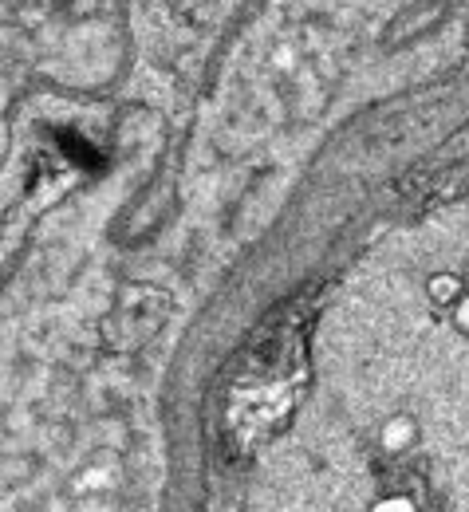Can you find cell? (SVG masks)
Segmentation results:
<instances>
[{
	"mask_svg": "<svg viewBox=\"0 0 469 512\" xmlns=\"http://www.w3.org/2000/svg\"><path fill=\"white\" fill-rule=\"evenodd\" d=\"M426 292H430V300L434 304H446V308H454L458 300H462V280L458 276H450V272H442V276H434L430 284H426Z\"/></svg>",
	"mask_w": 469,
	"mask_h": 512,
	"instance_id": "obj_4",
	"label": "cell"
},
{
	"mask_svg": "<svg viewBox=\"0 0 469 512\" xmlns=\"http://www.w3.org/2000/svg\"><path fill=\"white\" fill-rule=\"evenodd\" d=\"M371 512H418V509H414V501H406V497H391V501H379Z\"/></svg>",
	"mask_w": 469,
	"mask_h": 512,
	"instance_id": "obj_5",
	"label": "cell"
},
{
	"mask_svg": "<svg viewBox=\"0 0 469 512\" xmlns=\"http://www.w3.org/2000/svg\"><path fill=\"white\" fill-rule=\"evenodd\" d=\"M454 323L469 335V292H462V300L454 304Z\"/></svg>",
	"mask_w": 469,
	"mask_h": 512,
	"instance_id": "obj_6",
	"label": "cell"
},
{
	"mask_svg": "<svg viewBox=\"0 0 469 512\" xmlns=\"http://www.w3.org/2000/svg\"><path fill=\"white\" fill-rule=\"evenodd\" d=\"M414 442H418V426H414V418H395V422H387V430H383V446L391 449V453H406Z\"/></svg>",
	"mask_w": 469,
	"mask_h": 512,
	"instance_id": "obj_3",
	"label": "cell"
},
{
	"mask_svg": "<svg viewBox=\"0 0 469 512\" xmlns=\"http://www.w3.org/2000/svg\"><path fill=\"white\" fill-rule=\"evenodd\" d=\"M166 312H170V296H166V292L146 288V284H142V288L131 284V288L115 300L111 316L103 323V335L111 339L115 351H134V347H142V343L162 327Z\"/></svg>",
	"mask_w": 469,
	"mask_h": 512,
	"instance_id": "obj_2",
	"label": "cell"
},
{
	"mask_svg": "<svg viewBox=\"0 0 469 512\" xmlns=\"http://www.w3.org/2000/svg\"><path fill=\"white\" fill-rule=\"evenodd\" d=\"M300 308L272 312L229 359L225 371V426L233 446L268 438L296 402L300 390Z\"/></svg>",
	"mask_w": 469,
	"mask_h": 512,
	"instance_id": "obj_1",
	"label": "cell"
}]
</instances>
